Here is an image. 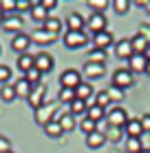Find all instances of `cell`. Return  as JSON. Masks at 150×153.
<instances>
[{
    "instance_id": "obj_1",
    "label": "cell",
    "mask_w": 150,
    "mask_h": 153,
    "mask_svg": "<svg viewBox=\"0 0 150 153\" xmlns=\"http://www.w3.org/2000/svg\"><path fill=\"white\" fill-rule=\"evenodd\" d=\"M58 107H60V102H58V100H51V102L46 100L42 107H38V109H35V115H33V118H35V122H38L40 126H46L49 122H53V120H55V115H58Z\"/></svg>"
},
{
    "instance_id": "obj_2",
    "label": "cell",
    "mask_w": 150,
    "mask_h": 153,
    "mask_svg": "<svg viewBox=\"0 0 150 153\" xmlns=\"http://www.w3.org/2000/svg\"><path fill=\"white\" fill-rule=\"evenodd\" d=\"M62 40H64V47L71 49V51L82 49L84 45H89V36H86L84 31H66V33L62 36Z\"/></svg>"
},
{
    "instance_id": "obj_3",
    "label": "cell",
    "mask_w": 150,
    "mask_h": 153,
    "mask_svg": "<svg viewBox=\"0 0 150 153\" xmlns=\"http://www.w3.org/2000/svg\"><path fill=\"white\" fill-rule=\"evenodd\" d=\"M128 122V113H126V109H121V107H110L106 111V124L108 126H117V129H124Z\"/></svg>"
},
{
    "instance_id": "obj_4",
    "label": "cell",
    "mask_w": 150,
    "mask_h": 153,
    "mask_svg": "<svg viewBox=\"0 0 150 153\" xmlns=\"http://www.w3.org/2000/svg\"><path fill=\"white\" fill-rule=\"evenodd\" d=\"M82 82H84V78H82V73L77 71V69H64V71L60 73L62 89H73V91H75Z\"/></svg>"
},
{
    "instance_id": "obj_5",
    "label": "cell",
    "mask_w": 150,
    "mask_h": 153,
    "mask_svg": "<svg viewBox=\"0 0 150 153\" xmlns=\"http://www.w3.org/2000/svg\"><path fill=\"white\" fill-rule=\"evenodd\" d=\"M132 84H135V76H132L128 69H117V71H113V87L126 91V89H130Z\"/></svg>"
},
{
    "instance_id": "obj_6",
    "label": "cell",
    "mask_w": 150,
    "mask_h": 153,
    "mask_svg": "<svg viewBox=\"0 0 150 153\" xmlns=\"http://www.w3.org/2000/svg\"><path fill=\"white\" fill-rule=\"evenodd\" d=\"M27 102H29V107L33 109H38V107H42V104L46 102V84L44 82H40V84H35L33 89H31V93H29V98H27Z\"/></svg>"
},
{
    "instance_id": "obj_7",
    "label": "cell",
    "mask_w": 150,
    "mask_h": 153,
    "mask_svg": "<svg viewBox=\"0 0 150 153\" xmlns=\"http://www.w3.org/2000/svg\"><path fill=\"white\" fill-rule=\"evenodd\" d=\"M106 27H108V20H106L104 13H91L89 20H86V29H89L93 36H95V33H102V31H106Z\"/></svg>"
},
{
    "instance_id": "obj_8",
    "label": "cell",
    "mask_w": 150,
    "mask_h": 153,
    "mask_svg": "<svg viewBox=\"0 0 150 153\" xmlns=\"http://www.w3.org/2000/svg\"><path fill=\"white\" fill-rule=\"evenodd\" d=\"M29 49H31V38L27 33H15L13 38H11V51H15L18 56H22V53H29Z\"/></svg>"
},
{
    "instance_id": "obj_9",
    "label": "cell",
    "mask_w": 150,
    "mask_h": 153,
    "mask_svg": "<svg viewBox=\"0 0 150 153\" xmlns=\"http://www.w3.org/2000/svg\"><path fill=\"white\" fill-rule=\"evenodd\" d=\"M82 78H86V82L89 80H97V78H102L106 73V65H95V62H84V69L80 71Z\"/></svg>"
},
{
    "instance_id": "obj_10",
    "label": "cell",
    "mask_w": 150,
    "mask_h": 153,
    "mask_svg": "<svg viewBox=\"0 0 150 153\" xmlns=\"http://www.w3.org/2000/svg\"><path fill=\"white\" fill-rule=\"evenodd\" d=\"M53 67H55V60H53V56H51V53L42 51V53L35 56V69L42 73V76H44V73H51V71H53Z\"/></svg>"
},
{
    "instance_id": "obj_11",
    "label": "cell",
    "mask_w": 150,
    "mask_h": 153,
    "mask_svg": "<svg viewBox=\"0 0 150 153\" xmlns=\"http://www.w3.org/2000/svg\"><path fill=\"white\" fill-rule=\"evenodd\" d=\"M110 45H115V36L110 31H102V33H95L93 36V49H100V51H106Z\"/></svg>"
},
{
    "instance_id": "obj_12",
    "label": "cell",
    "mask_w": 150,
    "mask_h": 153,
    "mask_svg": "<svg viewBox=\"0 0 150 153\" xmlns=\"http://www.w3.org/2000/svg\"><path fill=\"white\" fill-rule=\"evenodd\" d=\"M31 42L33 45H40V47H46V45H53L55 40H58V36H51V33H46V31L40 27V29H35V31H31Z\"/></svg>"
},
{
    "instance_id": "obj_13",
    "label": "cell",
    "mask_w": 150,
    "mask_h": 153,
    "mask_svg": "<svg viewBox=\"0 0 150 153\" xmlns=\"http://www.w3.org/2000/svg\"><path fill=\"white\" fill-rule=\"evenodd\" d=\"M146 56H139V53H132L130 58H128V67L126 69L135 76V73H146Z\"/></svg>"
},
{
    "instance_id": "obj_14",
    "label": "cell",
    "mask_w": 150,
    "mask_h": 153,
    "mask_svg": "<svg viewBox=\"0 0 150 153\" xmlns=\"http://www.w3.org/2000/svg\"><path fill=\"white\" fill-rule=\"evenodd\" d=\"M75 98H77V100H84V102H86V107H89V104H95V102L91 100V98H95V91H93V84L84 80V82L80 84V87L75 89Z\"/></svg>"
},
{
    "instance_id": "obj_15",
    "label": "cell",
    "mask_w": 150,
    "mask_h": 153,
    "mask_svg": "<svg viewBox=\"0 0 150 153\" xmlns=\"http://www.w3.org/2000/svg\"><path fill=\"white\" fill-rule=\"evenodd\" d=\"M22 25H24V20L20 18L18 13H11V16H4L2 29H4V31H9V33H11V31H13V36H15V33H20V29H22Z\"/></svg>"
},
{
    "instance_id": "obj_16",
    "label": "cell",
    "mask_w": 150,
    "mask_h": 153,
    "mask_svg": "<svg viewBox=\"0 0 150 153\" xmlns=\"http://www.w3.org/2000/svg\"><path fill=\"white\" fill-rule=\"evenodd\" d=\"M66 31H84L86 29V20H84V16L82 13H77V11H71L69 13V18H66Z\"/></svg>"
},
{
    "instance_id": "obj_17",
    "label": "cell",
    "mask_w": 150,
    "mask_h": 153,
    "mask_svg": "<svg viewBox=\"0 0 150 153\" xmlns=\"http://www.w3.org/2000/svg\"><path fill=\"white\" fill-rule=\"evenodd\" d=\"M55 122H60V126H62V131H64V133H71V131L75 129V118L69 113V109H66V111H58Z\"/></svg>"
},
{
    "instance_id": "obj_18",
    "label": "cell",
    "mask_w": 150,
    "mask_h": 153,
    "mask_svg": "<svg viewBox=\"0 0 150 153\" xmlns=\"http://www.w3.org/2000/svg\"><path fill=\"white\" fill-rule=\"evenodd\" d=\"M124 133H126L128 138H141V135H143V129H141L139 118H128L126 126H124Z\"/></svg>"
},
{
    "instance_id": "obj_19",
    "label": "cell",
    "mask_w": 150,
    "mask_h": 153,
    "mask_svg": "<svg viewBox=\"0 0 150 153\" xmlns=\"http://www.w3.org/2000/svg\"><path fill=\"white\" fill-rule=\"evenodd\" d=\"M115 56L121 60H128L132 56V47H130V38H121L119 42H115Z\"/></svg>"
},
{
    "instance_id": "obj_20",
    "label": "cell",
    "mask_w": 150,
    "mask_h": 153,
    "mask_svg": "<svg viewBox=\"0 0 150 153\" xmlns=\"http://www.w3.org/2000/svg\"><path fill=\"white\" fill-rule=\"evenodd\" d=\"M13 84V89H15V96L18 98H29V93H31V89H33V84H31L27 78H18L15 82H11Z\"/></svg>"
},
{
    "instance_id": "obj_21",
    "label": "cell",
    "mask_w": 150,
    "mask_h": 153,
    "mask_svg": "<svg viewBox=\"0 0 150 153\" xmlns=\"http://www.w3.org/2000/svg\"><path fill=\"white\" fill-rule=\"evenodd\" d=\"M86 118L93 120L95 124H100L102 120H106V111L102 107H97V104H89V107H86Z\"/></svg>"
},
{
    "instance_id": "obj_22",
    "label": "cell",
    "mask_w": 150,
    "mask_h": 153,
    "mask_svg": "<svg viewBox=\"0 0 150 153\" xmlns=\"http://www.w3.org/2000/svg\"><path fill=\"white\" fill-rule=\"evenodd\" d=\"M33 67H35V56H31V53H22V56H18V69L22 71V73L31 71Z\"/></svg>"
},
{
    "instance_id": "obj_23",
    "label": "cell",
    "mask_w": 150,
    "mask_h": 153,
    "mask_svg": "<svg viewBox=\"0 0 150 153\" xmlns=\"http://www.w3.org/2000/svg\"><path fill=\"white\" fill-rule=\"evenodd\" d=\"M130 47H132V53H139V56H143V53H146V49H148L150 45H148V42L143 40L139 33H135V36L130 38Z\"/></svg>"
},
{
    "instance_id": "obj_24",
    "label": "cell",
    "mask_w": 150,
    "mask_h": 153,
    "mask_svg": "<svg viewBox=\"0 0 150 153\" xmlns=\"http://www.w3.org/2000/svg\"><path fill=\"white\" fill-rule=\"evenodd\" d=\"M106 142V135H104V131H93L91 135H86V144L91 146V149H100L102 144Z\"/></svg>"
},
{
    "instance_id": "obj_25",
    "label": "cell",
    "mask_w": 150,
    "mask_h": 153,
    "mask_svg": "<svg viewBox=\"0 0 150 153\" xmlns=\"http://www.w3.org/2000/svg\"><path fill=\"white\" fill-rule=\"evenodd\" d=\"M42 29L46 31V33H51V36H60V31H62V20H60V18H51V16H49V20L42 25Z\"/></svg>"
},
{
    "instance_id": "obj_26",
    "label": "cell",
    "mask_w": 150,
    "mask_h": 153,
    "mask_svg": "<svg viewBox=\"0 0 150 153\" xmlns=\"http://www.w3.org/2000/svg\"><path fill=\"white\" fill-rule=\"evenodd\" d=\"M31 18H33L35 22H42V25H44L46 20H49V11H46V9H44L40 2H35L33 9H31Z\"/></svg>"
},
{
    "instance_id": "obj_27",
    "label": "cell",
    "mask_w": 150,
    "mask_h": 153,
    "mask_svg": "<svg viewBox=\"0 0 150 153\" xmlns=\"http://www.w3.org/2000/svg\"><path fill=\"white\" fill-rule=\"evenodd\" d=\"M66 109H69V113L73 115V118H75V115H82V118H84V115H86V102H84V100H77L75 98Z\"/></svg>"
},
{
    "instance_id": "obj_28",
    "label": "cell",
    "mask_w": 150,
    "mask_h": 153,
    "mask_svg": "<svg viewBox=\"0 0 150 153\" xmlns=\"http://www.w3.org/2000/svg\"><path fill=\"white\" fill-rule=\"evenodd\" d=\"M141 151H143L141 138H128L126 140V153H141Z\"/></svg>"
},
{
    "instance_id": "obj_29",
    "label": "cell",
    "mask_w": 150,
    "mask_h": 153,
    "mask_svg": "<svg viewBox=\"0 0 150 153\" xmlns=\"http://www.w3.org/2000/svg\"><path fill=\"white\" fill-rule=\"evenodd\" d=\"M86 62L104 65V62H106V51H100V49H91V51H89V56H86Z\"/></svg>"
},
{
    "instance_id": "obj_30",
    "label": "cell",
    "mask_w": 150,
    "mask_h": 153,
    "mask_svg": "<svg viewBox=\"0 0 150 153\" xmlns=\"http://www.w3.org/2000/svg\"><path fill=\"white\" fill-rule=\"evenodd\" d=\"M44 133L49 135V138H62V133H64V131H62V126H60V122H49L44 126Z\"/></svg>"
},
{
    "instance_id": "obj_31",
    "label": "cell",
    "mask_w": 150,
    "mask_h": 153,
    "mask_svg": "<svg viewBox=\"0 0 150 153\" xmlns=\"http://www.w3.org/2000/svg\"><path fill=\"white\" fill-rule=\"evenodd\" d=\"M0 98H2V102H13L15 98V89H13V84H4L2 89H0Z\"/></svg>"
},
{
    "instance_id": "obj_32",
    "label": "cell",
    "mask_w": 150,
    "mask_h": 153,
    "mask_svg": "<svg viewBox=\"0 0 150 153\" xmlns=\"http://www.w3.org/2000/svg\"><path fill=\"white\" fill-rule=\"evenodd\" d=\"M108 0H86V7L93 9V13H104V9L108 7Z\"/></svg>"
},
{
    "instance_id": "obj_33",
    "label": "cell",
    "mask_w": 150,
    "mask_h": 153,
    "mask_svg": "<svg viewBox=\"0 0 150 153\" xmlns=\"http://www.w3.org/2000/svg\"><path fill=\"white\" fill-rule=\"evenodd\" d=\"M95 104H97V107H102L104 111H108L113 102H110V98H108L106 91H100V93H95Z\"/></svg>"
},
{
    "instance_id": "obj_34",
    "label": "cell",
    "mask_w": 150,
    "mask_h": 153,
    "mask_svg": "<svg viewBox=\"0 0 150 153\" xmlns=\"http://www.w3.org/2000/svg\"><path fill=\"white\" fill-rule=\"evenodd\" d=\"M104 135H106V140H110V142H119L124 138V129H117V126H108V129L104 131Z\"/></svg>"
},
{
    "instance_id": "obj_35",
    "label": "cell",
    "mask_w": 150,
    "mask_h": 153,
    "mask_svg": "<svg viewBox=\"0 0 150 153\" xmlns=\"http://www.w3.org/2000/svg\"><path fill=\"white\" fill-rule=\"evenodd\" d=\"M80 131H82V133H84V135H91L93 131H97V124H95V122H93V120H89V118H86V115H84V118L80 120Z\"/></svg>"
},
{
    "instance_id": "obj_36",
    "label": "cell",
    "mask_w": 150,
    "mask_h": 153,
    "mask_svg": "<svg viewBox=\"0 0 150 153\" xmlns=\"http://www.w3.org/2000/svg\"><path fill=\"white\" fill-rule=\"evenodd\" d=\"M73 100H75V91H73V89H60V93H58V102L71 104Z\"/></svg>"
},
{
    "instance_id": "obj_37",
    "label": "cell",
    "mask_w": 150,
    "mask_h": 153,
    "mask_svg": "<svg viewBox=\"0 0 150 153\" xmlns=\"http://www.w3.org/2000/svg\"><path fill=\"white\" fill-rule=\"evenodd\" d=\"M104 91L108 93L110 102H121V100H124V91H121V89H117V87H113V84L108 89H104Z\"/></svg>"
},
{
    "instance_id": "obj_38",
    "label": "cell",
    "mask_w": 150,
    "mask_h": 153,
    "mask_svg": "<svg viewBox=\"0 0 150 153\" xmlns=\"http://www.w3.org/2000/svg\"><path fill=\"white\" fill-rule=\"evenodd\" d=\"M113 9H115V13H119V16L128 13V9H130V0H115V2H113Z\"/></svg>"
},
{
    "instance_id": "obj_39",
    "label": "cell",
    "mask_w": 150,
    "mask_h": 153,
    "mask_svg": "<svg viewBox=\"0 0 150 153\" xmlns=\"http://www.w3.org/2000/svg\"><path fill=\"white\" fill-rule=\"evenodd\" d=\"M24 78H27V80H29L31 84H33V87H35V84H40V82H42V73H40L38 69H35V67H33L31 71H27V73H24Z\"/></svg>"
},
{
    "instance_id": "obj_40",
    "label": "cell",
    "mask_w": 150,
    "mask_h": 153,
    "mask_svg": "<svg viewBox=\"0 0 150 153\" xmlns=\"http://www.w3.org/2000/svg\"><path fill=\"white\" fill-rule=\"evenodd\" d=\"M0 84H11V69L7 65H0Z\"/></svg>"
},
{
    "instance_id": "obj_41",
    "label": "cell",
    "mask_w": 150,
    "mask_h": 153,
    "mask_svg": "<svg viewBox=\"0 0 150 153\" xmlns=\"http://www.w3.org/2000/svg\"><path fill=\"white\" fill-rule=\"evenodd\" d=\"M33 4L35 2H31V0H15V11H31Z\"/></svg>"
},
{
    "instance_id": "obj_42",
    "label": "cell",
    "mask_w": 150,
    "mask_h": 153,
    "mask_svg": "<svg viewBox=\"0 0 150 153\" xmlns=\"http://www.w3.org/2000/svg\"><path fill=\"white\" fill-rule=\"evenodd\" d=\"M0 11H2V13L15 11V0H0Z\"/></svg>"
},
{
    "instance_id": "obj_43",
    "label": "cell",
    "mask_w": 150,
    "mask_h": 153,
    "mask_svg": "<svg viewBox=\"0 0 150 153\" xmlns=\"http://www.w3.org/2000/svg\"><path fill=\"white\" fill-rule=\"evenodd\" d=\"M137 33L141 36V38L146 40L148 45H150V25H146V22H143V25H139V31H137Z\"/></svg>"
},
{
    "instance_id": "obj_44",
    "label": "cell",
    "mask_w": 150,
    "mask_h": 153,
    "mask_svg": "<svg viewBox=\"0 0 150 153\" xmlns=\"http://www.w3.org/2000/svg\"><path fill=\"white\" fill-rule=\"evenodd\" d=\"M0 153H11V142L4 135H0Z\"/></svg>"
},
{
    "instance_id": "obj_45",
    "label": "cell",
    "mask_w": 150,
    "mask_h": 153,
    "mask_svg": "<svg viewBox=\"0 0 150 153\" xmlns=\"http://www.w3.org/2000/svg\"><path fill=\"white\" fill-rule=\"evenodd\" d=\"M139 122H141L143 133H150V113H143L141 118H139Z\"/></svg>"
},
{
    "instance_id": "obj_46",
    "label": "cell",
    "mask_w": 150,
    "mask_h": 153,
    "mask_svg": "<svg viewBox=\"0 0 150 153\" xmlns=\"http://www.w3.org/2000/svg\"><path fill=\"white\" fill-rule=\"evenodd\" d=\"M40 4H42L46 11H51V9H55V7H58V2H55V0H42Z\"/></svg>"
},
{
    "instance_id": "obj_47",
    "label": "cell",
    "mask_w": 150,
    "mask_h": 153,
    "mask_svg": "<svg viewBox=\"0 0 150 153\" xmlns=\"http://www.w3.org/2000/svg\"><path fill=\"white\" fill-rule=\"evenodd\" d=\"M143 7H146V13L150 16V0H146V4H143Z\"/></svg>"
},
{
    "instance_id": "obj_48",
    "label": "cell",
    "mask_w": 150,
    "mask_h": 153,
    "mask_svg": "<svg viewBox=\"0 0 150 153\" xmlns=\"http://www.w3.org/2000/svg\"><path fill=\"white\" fill-rule=\"evenodd\" d=\"M143 56H146V60H150V47L146 49V53H143Z\"/></svg>"
},
{
    "instance_id": "obj_49",
    "label": "cell",
    "mask_w": 150,
    "mask_h": 153,
    "mask_svg": "<svg viewBox=\"0 0 150 153\" xmlns=\"http://www.w3.org/2000/svg\"><path fill=\"white\" fill-rule=\"evenodd\" d=\"M2 22H4V13L0 11V27H2Z\"/></svg>"
},
{
    "instance_id": "obj_50",
    "label": "cell",
    "mask_w": 150,
    "mask_h": 153,
    "mask_svg": "<svg viewBox=\"0 0 150 153\" xmlns=\"http://www.w3.org/2000/svg\"><path fill=\"white\" fill-rule=\"evenodd\" d=\"M146 73H148V76H150V60L146 62Z\"/></svg>"
},
{
    "instance_id": "obj_51",
    "label": "cell",
    "mask_w": 150,
    "mask_h": 153,
    "mask_svg": "<svg viewBox=\"0 0 150 153\" xmlns=\"http://www.w3.org/2000/svg\"><path fill=\"white\" fill-rule=\"evenodd\" d=\"M141 153H150V149H146V146H143V151Z\"/></svg>"
},
{
    "instance_id": "obj_52",
    "label": "cell",
    "mask_w": 150,
    "mask_h": 153,
    "mask_svg": "<svg viewBox=\"0 0 150 153\" xmlns=\"http://www.w3.org/2000/svg\"><path fill=\"white\" fill-rule=\"evenodd\" d=\"M0 53H2V47H0Z\"/></svg>"
},
{
    "instance_id": "obj_53",
    "label": "cell",
    "mask_w": 150,
    "mask_h": 153,
    "mask_svg": "<svg viewBox=\"0 0 150 153\" xmlns=\"http://www.w3.org/2000/svg\"><path fill=\"white\" fill-rule=\"evenodd\" d=\"M115 153H117V151H115ZM124 153H126V151H124Z\"/></svg>"
},
{
    "instance_id": "obj_54",
    "label": "cell",
    "mask_w": 150,
    "mask_h": 153,
    "mask_svg": "<svg viewBox=\"0 0 150 153\" xmlns=\"http://www.w3.org/2000/svg\"><path fill=\"white\" fill-rule=\"evenodd\" d=\"M11 153H15V151H11Z\"/></svg>"
}]
</instances>
